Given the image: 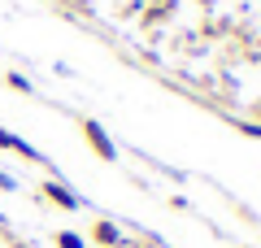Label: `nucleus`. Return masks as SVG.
<instances>
[]
</instances>
